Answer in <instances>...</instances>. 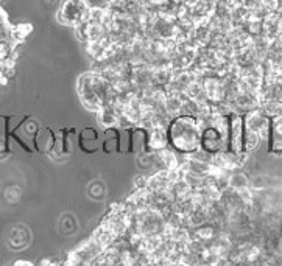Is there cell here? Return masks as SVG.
Wrapping results in <instances>:
<instances>
[{
  "mask_svg": "<svg viewBox=\"0 0 282 266\" xmlns=\"http://www.w3.org/2000/svg\"><path fill=\"white\" fill-rule=\"evenodd\" d=\"M170 148L181 156H190L200 150L201 130L192 115H175L167 126Z\"/></svg>",
  "mask_w": 282,
  "mask_h": 266,
  "instance_id": "obj_1",
  "label": "cell"
},
{
  "mask_svg": "<svg viewBox=\"0 0 282 266\" xmlns=\"http://www.w3.org/2000/svg\"><path fill=\"white\" fill-rule=\"evenodd\" d=\"M89 10L86 0H63L56 11V19L66 27H76L88 19Z\"/></svg>",
  "mask_w": 282,
  "mask_h": 266,
  "instance_id": "obj_2",
  "label": "cell"
},
{
  "mask_svg": "<svg viewBox=\"0 0 282 266\" xmlns=\"http://www.w3.org/2000/svg\"><path fill=\"white\" fill-rule=\"evenodd\" d=\"M170 148L168 143V135L167 130H162V128H153L148 131V139H147V153H158L162 150Z\"/></svg>",
  "mask_w": 282,
  "mask_h": 266,
  "instance_id": "obj_3",
  "label": "cell"
},
{
  "mask_svg": "<svg viewBox=\"0 0 282 266\" xmlns=\"http://www.w3.org/2000/svg\"><path fill=\"white\" fill-rule=\"evenodd\" d=\"M97 122L103 130H111V128H118L120 122V114L114 106H103L97 112Z\"/></svg>",
  "mask_w": 282,
  "mask_h": 266,
  "instance_id": "obj_4",
  "label": "cell"
},
{
  "mask_svg": "<svg viewBox=\"0 0 282 266\" xmlns=\"http://www.w3.org/2000/svg\"><path fill=\"white\" fill-rule=\"evenodd\" d=\"M262 145V137L259 131L250 130V128H245V135H243V151L246 154H253L254 151H258L259 147Z\"/></svg>",
  "mask_w": 282,
  "mask_h": 266,
  "instance_id": "obj_5",
  "label": "cell"
},
{
  "mask_svg": "<svg viewBox=\"0 0 282 266\" xmlns=\"http://www.w3.org/2000/svg\"><path fill=\"white\" fill-rule=\"evenodd\" d=\"M31 33V25L30 23H19V25H11L10 30V39L14 42V44H19V42H24L25 38Z\"/></svg>",
  "mask_w": 282,
  "mask_h": 266,
  "instance_id": "obj_6",
  "label": "cell"
},
{
  "mask_svg": "<svg viewBox=\"0 0 282 266\" xmlns=\"http://www.w3.org/2000/svg\"><path fill=\"white\" fill-rule=\"evenodd\" d=\"M260 5L263 6V10L267 13H273V11H279L281 8V0H259Z\"/></svg>",
  "mask_w": 282,
  "mask_h": 266,
  "instance_id": "obj_7",
  "label": "cell"
},
{
  "mask_svg": "<svg viewBox=\"0 0 282 266\" xmlns=\"http://www.w3.org/2000/svg\"><path fill=\"white\" fill-rule=\"evenodd\" d=\"M8 153H10V145H8L5 140H0V159L5 157Z\"/></svg>",
  "mask_w": 282,
  "mask_h": 266,
  "instance_id": "obj_8",
  "label": "cell"
}]
</instances>
